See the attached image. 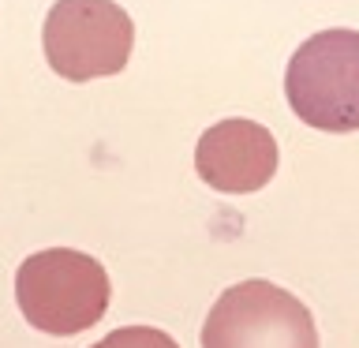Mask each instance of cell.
Instances as JSON below:
<instances>
[{
    "instance_id": "cell-2",
    "label": "cell",
    "mask_w": 359,
    "mask_h": 348,
    "mask_svg": "<svg viewBox=\"0 0 359 348\" xmlns=\"http://www.w3.org/2000/svg\"><path fill=\"white\" fill-rule=\"evenodd\" d=\"M285 98L307 128L359 131V30H322L303 41L288 60Z\"/></svg>"
},
{
    "instance_id": "cell-6",
    "label": "cell",
    "mask_w": 359,
    "mask_h": 348,
    "mask_svg": "<svg viewBox=\"0 0 359 348\" xmlns=\"http://www.w3.org/2000/svg\"><path fill=\"white\" fill-rule=\"evenodd\" d=\"M94 348H180L165 330H150V326H128V330L109 333L105 341H97Z\"/></svg>"
},
{
    "instance_id": "cell-5",
    "label": "cell",
    "mask_w": 359,
    "mask_h": 348,
    "mask_svg": "<svg viewBox=\"0 0 359 348\" xmlns=\"http://www.w3.org/2000/svg\"><path fill=\"white\" fill-rule=\"evenodd\" d=\"M195 168L221 195H255L277 176V139L255 120H221L198 139Z\"/></svg>"
},
{
    "instance_id": "cell-1",
    "label": "cell",
    "mask_w": 359,
    "mask_h": 348,
    "mask_svg": "<svg viewBox=\"0 0 359 348\" xmlns=\"http://www.w3.org/2000/svg\"><path fill=\"white\" fill-rule=\"evenodd\" d=\"M112 300L109 274L97 258L72 247L38 251L15 274L19 314L38 333L79 337L105 319Z\"/></svg>"
},
{
    "instance_id": "cell-3",
    "label": "cell",
    "mask_w": 359,
    "mask_h": 348,
    "mask_svg": "<svg viewBox=\"0 0 359 348\" xmlns=\"http://www.w3.org/2000/svg\"><path fill=\"white\" fill-rule=\"evenodd\" d=\"M45 60L67 83L120 75L135 49V22L112 0H56L41 30Z\"/></svg>"
},
{
    "instance_id": "cell-4",
    "label": "cell",
    "mask_w": 359,
    "mask_h": 348,
    "mask_svg": "<svg viewBox=\"0 0 359 348\" xmlns=\"http://www.w3.org/2000/svg\"><path fill=\"white\" fill-rule=\"evenodd\" d=\"M202 348H318V330L303 303L269 281L224 288L198 333Z\"/></svg>"
}]
</instances>
